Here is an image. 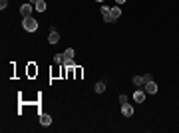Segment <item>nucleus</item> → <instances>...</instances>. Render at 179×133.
Wrapping results in <instances>:
<instances>
[{"label": "nucleus", "mask_w": 179, "mask_h": 133, "mask_svg": "<svg viewBox=\"0 0 179 133\" xmlns=\"http://www.w3.org/2000/svg\"><path fill=\"white\" fill-rule=\"evenodd\" d=\"M22 28H24L26 32H36V30H38V22H36V18H32V16H26V18L22 20Z\"/></svg>", "instance_id": "1"}, {"label": "nucleus", "mask_w": 179, "mask_h": 133, "mask_svg": "<svg viewBox=\"0 0 179 133\" xmlns=\"http://www.w3.org/2000/svg\"><path fill=\"white\" fill-rule=\"evenodd\" d=\"M102 14H104V20H106L107 24H112V22H115V18L112 16V8H107V6H102Z\"/></svg>", "instance_id": "2"}, {"label": "nucleus", "mask_w": 179, "mask_h": 133, "mask_svg": "<svg viewBox=\"0 0 179 133\" xmlns=\"http://www.w3.org/2000/svg\"><path fill=\"white\" fill-rule=\"evenodd\" d=\"M133 101H135V103H143V101H145V92H143V89H137V92L133 93Z\"/></svg>", "instance_id": "3"}, {"label": "nucleus", "mask_w": 179, "mask_h": 133, "mask_svg": "<svg viewBox=\"0 0 179 133\" xmlns=\"http://www.w3.org/2000/svg\"><path fill=\"white\" fill-rule=\"evenodd\" d=\"M48 42H50V44H58V42H60V34L56 32L54 28L50 30V36H48Z\"/></svg>", "instance_id": "4"}, {"label": "nucleus", "mask_w": 179, "mask_h": 133, "mask_svg": "<svg viewBox=\"0 0 179 133\" xmlns=\"http://www.w3.org/2000/svg\"><path fill=\"white\" fill-rule=\"evenodd\" d=\"M121 113L126 115V117H132L133 115V107L129 103H121Z\"/></svg>", "instance_id": "5"}, {"label": "nucleus", "mask_w": 179, "mask_h": 133, "mask_svg": "<svg viewBox=\"0 0 179 133\" xmlns=\"http://www.w3.org/2000/svg\"><path fill=\"white\" fill-rule=\"evenodd\" d=\"M157 92V84L155 81H145V93H155Z\"/></svg>", "instance_id": "6"}, {"label": "nucleus", "mask_w": 179, "mask_h": 133, "mask_svg": "<svg viewBox=\"0 0 179 133\" xmlns=\"http://www.w3.org/2000/svg\"><path fill=\"white\" fill-rule=\"evenodd\" d=\"M20 12H22V16L26 18V16H30L32 14V4H22L20 6Z\"/></svg>", "instance_id": "7"}, {"label": "nucleus", "mask_w": 179, "mask_h": 133, "mask_svg": "<svg viewBox=\"0 0 179 133\" xmlns=\"http://www.w3.org/2000/svg\"><path fill=\"white\" fill-rule=\"evenodd\" d=\"M40 123H42V125H50V123H52V117H50L48 113H42V115H40Z\"/></svg>", "instance_id": "8"}, {"label": "nucleus", "mask_w": 179, "mask_h": 133, "mask_svg": "<svg viewBox=\"0 0 179 133\" xmlns=\"http://www.w3.org/2000/svg\"><path fill=\"white\" fill-rule=\"evenodd\" d=\"M133 86H137V87L145 86V80H143V76H135V78H133Z\"/></svg>", "instance_id": "9"}, {"label": "nucleus", "mask_w": 179, "mask_h": 133, "mask_svg": "<svg viewBox=\"0 0 179 133\" xmlns=\"http://www.w3.org/2000/svg\"><path fill=\"white\" fill-rule=\"evenodd\" d=\"M94 89H96V93H104V92H106V84H102V81H98V84L94 86Z\"/></svg>", "instance_id": "10"}, {"label": "nucleus", "mask_w": 179, "mask_h": 133, "mask_svg": "<svg viewBox=\"0 0 179 133\" xmlns=\"http://www.w3.org/2000/svg\"><path fill=\"white\" fill-rule=\"evenodd\" d=\"M64 58H66V62L68 60H74V50H72V48H68L66 52H64ZM66 62H64V64H66Z\"/></svg>", "instance_id": "11"}, {"label": "nucleus", "mask_w": 179, "mask_h": 133, "mask_svg": "<svg viewBox=\"0 0 179 133\" xmlns=\"http://www.w3.org/2000/svg\"><path fill=\"white\" fill-rule=\"evenodd\" d=\"M34 6H36V10H38V12H44V10H46V2H44V0H40V2H36V4H34Z\"/></svg>", "instance_id": "12"}, {"label": "nucleus", "mask_w": 179, "mask_h": 133, "mask_svg": "<svg viewBox=\"0 0 179 133\" xmlns=\"http://www.w3.org/2000/svg\"><path fill=\"white\" fill-rule=\"evenodd\" d=\"M112 16L115 18V20H118L119 16H121V10H119V6H113V8H112Z\"/></svg>", "instance_id": "13"}, {"label": "nucleus", "mask_w": 179, "mask_h": 133, "mask_svg": "<svg viewBox=\"0 0 179 133\" xmlns=\"http://www.w3.org/2000/svg\"><path fill=\"white\" fill-rule=\"evenodd\" d=\"M54 62H56V64H64V62H66L64 54H56V56H54Z\"/></svg>", "instance_id": "14"}, {"label": "nucleus", "mask_w": 179, "mask_h": 133, "mask_svg": "<svg viewBox=\"0 0 179 133\" xmlns=\"http://www.w3.org/2000/svg\"><path fill=\"white\" fill-rule=\"evenodd\" d=\"M34 73H38V68L30 66V68H28V76H34Z\"/></svg>", "instance_id": "15"}, {"label": "nucleus", "mask_w": 179, "mask_h": 133, "mask_svg": "<svg viewBox=\"0 0 179 133\" xmlns=\"http://www.w3.org/2000/svg\"><path fill=\"white\" fill-rule=\"evenodd\" d=\"M8 6V0H0V8H2V10H4V8Z\"/></svg>", "instance_id": "16"}, {"label": "nucleus", "mask_w": 179, "mask_h": 133, "mask_svg": "<svg viewBox=\"0 0 179 133\" xmlns=\"http://www.w3.org/2000/svg\"><path fill=\"white\" fill-rule=\"evenodd\" d=\"M119 103H127V95H119Z\"/></svg>", "instance_id": "17"}, {"label": "nucleus", "mask_w": 179, "mask_h": 133, "mask_svg": "<svg viewBox=\"0 0 179 133\" xmlns=\"http://www.w3.org/2000/svg\"><path fill=\"white\" fill-rule=\"evenodd\" d=\"M143 80H145V81H151L153 76H151V73H145V76H143Z\"/></svg>", "instance_id": "18"}, {"label": "nucleus", "mask_w": 179, "mask_h": 133, "mask_svg": "<svg viewBox=\"0 0 179 133\" xmlns=\"http://www.w3.org/2000/svg\"><path fill=\"white\" fill-rule=\"evenodd\" d=\"M115 2H118V4H123V2H126V0H115Z\"/></svg>", "instance_id": "19"}, {"label": "nucleus", "mask_w": 179, "mask_h": 133, "mask_svg": "<svg viewBox=\"0 0 179 133\" xmlns=\"http://www.w3.org/2000/svg\"><path fill=\"white\" fill-rule=\"evenodd\" d=\"M30 2H32V4H36V2H40V0H30Z\"/></svg>", "instance_id": "20"}, {"label": "nucleus", "mask_w": 179, "mask_h": 133, "mask_svg": "<svg viewBox=\"0 0 179 133\" xmlns=\"http://www.w3.org/2000/svg\"><path fill=\"white\" fill-rule=\"evenodd\" d=\"M98 2H102V0H98Z\"/></svg>", "instance_id": "21"}]
</instances>
